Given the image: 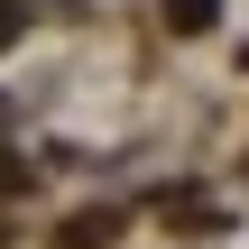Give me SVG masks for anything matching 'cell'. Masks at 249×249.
<instances>
[{
	"instance_id": "obj_1",
	"label": "cell",
	"mask_w": 249,
	"mask_h": 249,
	"mask_svg": "<svg viewBox=\"0 0 249 249\" xmlns=\"http://www.w3.org/2000/svg\"><path fill=\"white\" fill-rule=\"evenodd\" d=\"M176 9V28H213V0H166Z\"/></svg>"
}]
</instances>
